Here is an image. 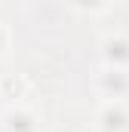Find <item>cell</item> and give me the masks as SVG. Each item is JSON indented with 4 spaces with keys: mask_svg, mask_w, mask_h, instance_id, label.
I'll list each match as a JSON object with an SVG mask.
<instances>
[{
    "mask_svg": "<svg viewBox=\"0 0 129 132\" xmlns=\"http://www.w3.org/2000/svg\"><path fill=\"white\" fill-rule=\"evenodd\" d=\"M101 126H104V132H123V129H129L126 111H123L120 104H108L104 114H101Z\"/></svg>",
    "mask_w": 129,
    "mask_h": 132,
    "instance_id": "6da1fadb",
    "label": "cell"
},
{
    "mask_svg": "<svg viewBox=\"0 0 129 132\" xmlns=\"http://www.w3.org/2000/svg\"><path fill=\"white\" fill-rule=\"evenodd\" d=\"M104 55L111 62H129V40L117 37V40H108L104 43Z\"/></svg>",
    "mask_w": 129,
    "mask_h": 132,
    "instance_id": "7a4b0ae2",
    "label": "cell"
},
{
    "mask_svg": "<svg viewBox=\"0 0 129 132\" xmlns=\"http://www.w3.org/2000/svg\"><path fill=\"white\" fill-rule=\"evenodd\" d=\"M6 126L12 132H28L31 129V117H28V114H9V117H6Z\"/></svg>",
    "mask_w": 129,
    "mask_h": 132,
    "instance_id": "3957f363",
    "label": "cell"
},
{
    "mask_svg": "<svg viewBox=\"0 0 129 132\" xmlns=\"http://www.w3.org/2000/svg\"><path fill=\"white\" fill-rule=\"evenodd\" d=\"M111 74H114V77H108V80H104V86H108V89H114V95H117V92H123V89H126V77H123L120 71H111Z\"/></svg>",
    "mask_w": 129,
    "mask_h": 132,
    "instance_id": "277c9868",
    "label": "cell"
}]
</instances>
